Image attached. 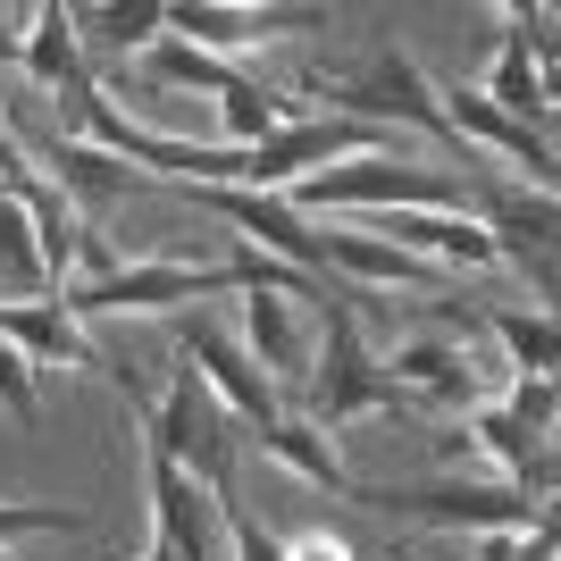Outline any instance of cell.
Instances as JSON below:
<instances>
[{"instance_id":"obj_1","label":"cell","mask_w":561,"mask_h":561,"mask_svg":"<svg viewBox=\"0 0 561 561\" xmlns=\"http://www.w3.org/2000/svg\"><path fill=\"white\" fill-rule=\"evenodd\" d=\"M310 93L328 101V117H360V126H386V135L411 126V135H427V142H453L445 101H436V84L420 76V59L402 43H369L352 68H319Z\"/></svg>"},{"instance_id":"obj_2","label":"cell","mask_w":561,"mask_h":561,"mask_svg":"<svg viewBox=\"0 0 561 561\" xmlns=\"http://www.w3.org/2000/svg\"><path fill=\"white\" fill-rule=\"evenodd\" d=\"M310 427H352V420H377V411H402V386L386 377V360H377V344L360 335V319H352V294H328L319 302V360H310Z\"/></svg>"},{"instance_id":"obj_3","label":"cell","mask_w":561,"mask_h":561,"mask_svg":"<svg viewBox=\"0 0 561 561\" xmlns=\"http://www.w3.org/2000/svg\"><path fill=\"white\" fill-rule=\"evenodd\" d=\"M135 420H142V445L168 453L202 494H234V420H227V402L202 386L193 360L168 377L160 402H135Z\"/></svg>"},{"instance_id":"obj_4","label":"cell","mask_w":561,"mask_h":561,"mask_svg":"<svg viewBox=\"0 0 561 561\" xmlns=\"http://www.w3.org/2000/svg\"><path fill=\"white\" fill-rule=\"evenodd\" d=\"M285 202L302 218L310 210H369V218H386V210H469L445 168H411V160H335L319 176H302Z\"/></svg>"},{"instance_id":"obj_5","label":"cell","mask_w":561,"mask_h":561,"mask_svg":"<svg viewBox=\"0 0 561 561\" xmlns=\"http://www.w3.org/2000/svg\"><path fill=\"white\" fill-rule=\"evenodd\" d=\"M218 294H234L227 260H210V268H193V260H117V277L68 285L59 302H68V319H126V310H185V302H218Z\"/></svg>"},{"instance_id":"obj_6","label":"cell","mask_w":561,"mask_h":561,"mask_svg":"<svg viewBox=\"0 0 561 561\" xmlns=\"http://www.w3.org/2000/svg\"><path fill=\"white\" fill-rule=\"evenodd\" d=\"M0 126L18 135V151H34V160L50 168V185L68 193V210L84 218V227H93L101 210H117L126 193L151 185V176L126 168L117 151H101V142H84V135H59V126H43V117H9V110H0Z\"/></svg>"},{"instance_id":"obj_7","label":"cell","mask_w":561,"mask_h":561,"mask_svg":"<svg viewBox=\"0 0 561 561\" xmlns=\"http://www.w3.org/2000/svg\"><path fill=\"white\" fill-rule=\"evenodd\" d=\"M411 528H478V537H528L553 528V503H528L519 486H394V494H352Z\"/></svg>"},{"instance_id":"obj_8","label":"cell","mask_w":561,"mask_h":561,"mask_svg":"<svg viewBox=\"0 0 561 561\" xmlns=\"http://www.w3.org/2000/svg\"><path fill=\"white\" fill-rule=\"evenodd\" d=\"M168 34L210 59H234V50L285 43V34H328V9H268V0H168Z\"/></svg>"},{"instance_id":"obj_9","label":"cell","mask_w":561,"mask_h":561,"mask_svg":"<svg viewBox=\"0 0 561 561\" xmlns=\"http://www.w3.org/2000/svg\"><path fill=\"white\" fill-rule=\"evenodd\" d=\"M193 210H210L218 227H234V243H252V252L285 260V268H319V227H310L285 193H234V185H176Z\"/></svg>"},{"instance_id":"obj_10","label":"cell","mask_w":561,"mask_h":561,"mask_svg":"<svg viewBox=\"0 0 561 561\" xmlns=\"http://www.w3.org/2000/svg\"><path fill=\"white\" fill-rule=\"evenodd\" d=\"M0 344H18L34 369H101L117 394H126V411L142 402V386L110 369V352L84 335V319H68V302H59V294H50V302H0Z\"/></svg>"},{"instance_id":"obj_11","label":"cell","mask_w":561,"mask_h":561,"mask_svg":"<svg viewBox=\"0 0 561 561\" xmlns=\"http://www.w3.org/2000/svg\"><path fill=\"white\" fill-rule=\"evenodd\" d=\"M478 202H486L478 227L494 234V260H512L519 277L537 285V310H545V302H553V193H537V185H486Z\"/></svg>"},{"instance_id":"obj_12","label":"cell","mask_w":561,"mask_h":561,"mask_svg":"<svg viewBox=\"0 0 561 561\" xmlns=\"http://www.w3.org/2000/svg\"><path fill=\"white\" fill-rule=\"evenodd\" d=\"M243 352H252V369L268 377V394H294L302 402L310 386V360H319V328L302 319V302H285V294H243Z\"/></svg>"},{"instance_id":"obj_13","label":"cell","mask_w":561,"mask_h":561,"mask_svg":"<svg viewBox=\"0 0 561 561\" xmlns=\"http://www.w3.org/2000/svg\"><path fill=\"white\" fill-rule=\"evenodd\" d=\"M176 352H185L193 369H202V386L227 402V420H243V427H268V420H277L268 377L252 369V352H243V344H227V335H218V319L185 310V319H176Z\"/></svg>"},{"instance_id":"obj_14","label":"cell","mask_w":561,"mask_h":561,"mask_svg":"<svg viewBox=\"0 0 561 561\" xmlns=\"http://www.w3.org/2000/svg\"><path fill=\"white\" fill-rule=\"evenodd\" d=\"M445 126H453V142H478V151H494V160H512V168H528V185L537 193H553V135H537V126H512V117L494 110L478 84H445Z\"/></svg>"},{"instance_id":"obj_15","label":"cell","mask_w":561,"mask_h":561,"mask_svg":"<svg viewBox=\"0 0 561 561\" xmlns=\"http://www.w3.org/2000/svg\"><path fill=\"white\" fill-rule=\"evenodd\" d=\"M18 68L43 84V93L76 101L93 93V68H84V43H76V9H59V0H43L34 18H25V43H18Z\"/></svg>"},{"instance_id":"obj_16","label":"cell","mask_w":561,"mask_h":561,"mask_svg":"<svg viewBox=\"0 0 561 561\" xmlns=\"http://www.w3.org/2000/svg\"><path fill=\"white\" fill-rule=\"evenodd\" d=\"M319 268H344L352 285H445V268H427L360 227H319Z\"/></svg>"},{"instance_id":"obj_17","label":"cell","mask_w":561,"mask_h":561,"mask_svg":"<svg viewBox=\"0 0 561 561\" xmlns=\"http://www.w3.org/2000/svg\"><path fill=\"white\" fill-rule=\"evenodd\" d=\"M260 453H268V461H285V469H294V478H310V486L344 494V503H352V494H360V478H352V469H344V453H335V436H328V427H310V420H285V411H277V420L260 427Z\"/></svg>"},{"instance_id":"obj_18","label":"cell","mask_w":561,"mask_h":561,"mask_svg":"<svg viewBox=\"0 0 561 561\" xmlns=\"http://www.w3.org/2000/svg\"><path fill=\"white\" fill-rule=\"evenodd\" d=\"M478 93L494 101V110L512 117V126H537V135H553V76L519 50V34H503V50H494V68H486V84Z\"/></svg>"},{"instance_id":"obj_19","label":"cell","mask_w":561,"mask_h":561,"mask_svg":"<svg viewBox=\"0 0 561 561\" xmlns=\"http://www.w3.org/2000/svg\"><path fill=\"white\" fill-rule=\"evenodd\" d=\"M478 335H494V360L512 377H553V310H512V302H486L478 310Z\"/></svg>"},{"instance_id":"obj_20","label":"cell","mask_w":561,"mask_h":561,"mask_svg":"<svg viewBox=\"0 0 561 561\" xmlns=\"http://www.w3.org/2000/svg\"><path fill=\"white\" fill-rule=\"evenodd\" d=\"M168 34V0H117V9H76V43L84 50H117L135 59Z\"/></svg>"},{"instance_id":"obj_21","label":"cell","mask_w":561,"mask_h":561,"mask_svg":"<svg viewBox=\"0 0 561 561\" xmlns=\"http://www.w3.org/2000/svg\"><path fill=\"white\" fill-rule=\"evenodd\" d=\"M142 68H151V84H176V93H210V101L227 93L234 76H243V68H234V59H210V50L176 43V34H160V43L142 50Z\"/></svg>"},{"instance_id":"obj_22","label":"cell","mask_w":561,"mask_h":561,"mask_svg":"<svg viewBox=\"0 0 561 561\" xmlns=\"http://www.w3.org/2000/svg\"><path fill=\"white\" fill-rule=\"evenodd\" d=\"M0 277L18 285V294H50L43 252H34V218H25L18 193H0Z\"/></svg>"},{"instance_id":"obj_23","label":"cell","mask_w":561,"mask_h":561,"mask_svg":"<svg viewBox=\"0 0 561 561\" xmlns=\"http://www.w3.org/2000/svg\"><path fill=\"white\" fill-rule=\"evenodd\" d=\"M18 537H84V512H68V503H0V553Z\"/></svg>"},{"instance_id":"obj_24","label":"cell","mask_w":561,"mask_h":561,"mask_svg":"<svg viewBox=\"0 0 561 561\" xmlns=\"http://www.w3.org/2000/svg\"><path fill=\"white\" fill-rule=\"evenodd\" d=\"M0 411H9L18 427L43 420V386H34V360H25L18 344H0Z\"/></svg>"},{"instance_id":"obj_25","label":"cell","mask_w":561,"mask_h":561,"mask_svg":"<svg viewBox=\"0 0 561 561\" xmlns=\"http://www.w3.org/2000/svg\"><path fill=\"white\" fill-rule=\"evenodd\" d=\"M218 519H227V561H285V545L268 537V528H260L234 494H218Z\"/></svg>"},{"instance_id":"obj_26","label":"cell","mask_w":561,"mask_h":561,"mask_svg":"<svg viewBox=\"0 0 561 561\" xmlns=\"http://www.w3.org/2000/svg\"><path fill=\"white\" fill-rule=\"evenodd\" d=\"M503 411H512L528 436L553 445V377H512V386H503Z\"/></svg>"},{"instance_id":"obj_27","label":"cell","mask_w":561,"mask_h":561,"mask_svg":"<svg viewBox=\"0 0 561 561\" xmlns=\"http://www.w3.org/2000/svg\"><path fill=\"white\" fill-rule=\"evenodd\" d=\"M478 561H553V528H528V537H486Z\"/></svg>"},{"instance_id":"obj_28","label":"cell","mask_w":561,"mask_h":561,"mask_svg":"<svg viewBox=\"0 0 561 561\" xmlns=\"http://www.w3.org/2000/svg\"><path fill=\"white\" fill-rule=\"evenodd\" d=\"M285 561H352V545L335 537V528H294V537H285Z\"/></svg>"},{"instance_id":"obj_29","label":"cell","mask_w":561,"mask_h":561,"mask_svg":"<svg viewBox=\"0 0 561 561\" xmlns=\"http://www.w3.org/2000/svg\"><path fill=\"white\" fill-rule=\"evenodd\" d=\"M436 461H445V469H469V461H478L469 427H436Z\"/></svg>"},{"instance_id":"obj_30","label":"cell","mask_w":561,"mask_h":561,"mask_svg":"<svg viewBox=\"0 0 561 561\" xmlns=\"http://www.w3.org/2000/svg\"><path fill=\"white\" fill-rule=\"evenodd\" d=\"M0 561H18V553H0Z\"/></svg>"},{"instance_id":"obj_31","label":"cell","mask_w":561,"mask_h":561,"mask_svg":"<svg viewBox=\"0 0 561 561\" xmlns=\"http://www.w3.org/2000/svg\"><path fill=\"white\" fill-rule=\"evenodd\" d=\"M394 561H402V553H394Z\"/></svg>"}]
</instances>
